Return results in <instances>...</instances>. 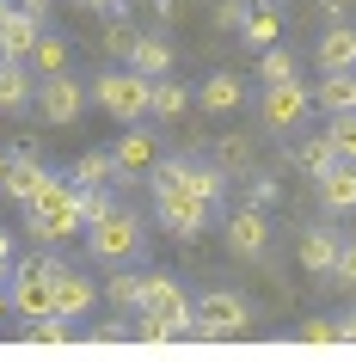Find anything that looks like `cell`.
I'll return each mask as SVG.
<instances>
[{"label":"cell","mask_w":356,"mask_h":362,"mask_svg":"<svg viewBox=\"0 0 356 362\" xmlns=\"http://www.w3.org/2000/svg\"><path fill=\"white\" fill-rule=\"evenodd\" d=\"M190 166L197 160H154V209H160V228L172 240H197L209 233V203L190 191Z\"/></svg>","instance_id":"1"},{"label":"cell","mask_w":356,"mask_h":362,"mask_svg":"<svg viewBox=\"0 0 356 362\" xmlns=\"http://www.w3.org/2000/svg\"><path fill=\"white\" fill-rule=\"evenodd\" d=\"M80 228H86V215H80V185L50 172V185L25 203V233H31L38 246H62V240H74Z\"/></svg>","instance_id":"2"},{"label":"cell","mask_w":356,"mask_h":362,"mask_svg":"<svg viewBox=\"0 0 356 362\" xmlns=\"http://www.w3.org/2000/svg\"><path fill=\"white\" fill-rule=\"evenodd\" d=\"M142 246H148V233H142V215L123 209V203H111L105 215H93V221H86V252H93L98 264H130Z\"/></svg>","instance_id":"3"},{"label":"cell","mask_w":356,"mask_h":362,"mask_svg":"<svg viewBox=\"0 0 356 362\" xmlns=\"http://www.w3.org/2000/svg\"><path fill=\"white\" fill-rule=\"evenodd\" d=\"M93 98H98V111L117 117V123H148L154 80H142L135 68H111V74H98V80H93Z\"/></svg>","instance_id":"4"},{"label":"cell","mask_w":356,"mask_h":362,"mask_svg":"<svg viewBox=\"0 0 356 362\" xmlns=\"http://www.w3.org/2000/svg\"><path fill=\"white\" fill-rule=\"evenodd\" d=\"M190 313H197V332H190V338H203V344L240 338L246 325H252V307H246V295H234V288H209L203 301H190Z\"/></svg>","instance_id":"5"},{"label":"cell","mask_w":356,"mask_h":362,"mask_svg":"<svg viewBox=\"0 0 356 362\" xmlns=\"http://www.w3.org/2000/svg\"><path fill=\"white\" fill-rule=\"evenodd\" d=\"M135 313H148V320H160L172 332V338H190L197 332V313H190V295L172 276H142V307Z\"/></svg>","instance_id":"6"},{"label":"cell","mask_w":356,"mask_h":362,"mask_svg":"<svg viewBox=\"0 0 356 362\" xmlns=\"http://www.w3.org/2000/svg\"><path fill=\"white\" fill-rule=\"evenodd\" d=\"M307 111H314V93H307L301 80H277V86H264V98H258V123L270 135H301Z\"/></svg>","instance_id":"7"},{"label":"cell","mask_w":356,"mask_h":362,"mask_svg":"<svg viewBox=\"0 0 356 362\" xmlns=\"http://www.w3.org/2000/svg\"><path fill=\"white\" fill-rule=\"evenodd\" d=\"M86 86H80L74 74H68V68H62V74H43L38 80V98H31V105H38V117L43 123H56V129H68V123H80V111H86Z\"/></svg>","instance_id":"8"},{"label":"cell","mask_w":356,"mask_h":362,"mask_svg":"<svg viewBox=\"0 0 356 362\" xmlns=\"http://www.w3.org/2000/svg\"><path fill=\"white\" fill-rule=\"evenodd\" d=\"M6 301H13V313H19L25 325H31V320H50V313H56V276H43V270H31V264H13Z\"/></svg>","instance_id":"9"},{"label":"cell","mask_w":356,"mask_h":362,"mask_svg":"<svg viewBox=\"0 0 356 362\" xmlns=\"http://www.w3.org/2000/svg\"><path fill=\"white\" fill-rule=\"evenodd\" d=\"M111 160H117V178H148L154 160H160V148H154V135L142 129V123H123V135H117Z\"/></svg>","instance_id":"10"},{"label":"cell","mask_w":356,"mask_h":362,"mask_svg":"<svg viewBox=\"0 0 356 362\" xmlns=\"http://www.w3.org/2000/svg\"><path fill=\"white\" fill-rule=\"evenodd\" d=\"M227 252L234 258H264L270 252V221H264V209H234L227 215Z\"/></svg>","instance_id":"11"},{"label":"cell","mask_w":356,"mask_h":362,"mask_svg":"<svg viewBox=\"0 0 356 362\" xmlns=\"http://www.w3.org/2000/svg\"><path fill=\"white\" fill-rule=\"evenodd\" d=\"M43 37V19L25 6H0V62H25L31 43Z\"/></svg>","instance_id":"12"},{"label":"cell","mask_w":356,"mask_h":362,"mask_svg":"<svg viewBox=\"0 0 356 362\" xmlns=\"http://www.w3.org/2000/svg\"><path fill=\"white\" fill-rule=\"evenodd\" d=\"M43 185H50V166H43L38 153H25V148H13V160H6V191L0 197H13V203H31V197L43 191Z\"/></svg>","instance_id":"13"},{"label":"cell","mask_w":356,"mask_h":362,"mask_svg":"<svg viewBox=\"0 0 356 362\" xmlns=\"http://www.w3.org/2000/svg\"><path fill=\"white\" fill-rule=\"evenodd\" d=\"M319 74H350L356 68V25L344 19V25H326V31H319Z\"/></svg>","instance_id":"14"},{"label":"cell","mask_w":356,"mask_h":362,"mask_svg":"<svg viewBox=\"0 0 356 362\" xmlns=\"http://www.w3.org/2000/svg\"><path fill=\"white\" fill-rule=\"evenodd\" d=\"M314 185H319V203H326L332 215H350L356 209V160H332Z\"/></svg>","instance_id":"15"},{"label":"cell","mask_w":356,"mask_h":362,"mask_svg":"<svg viewBox=\"0 0 356 362\" xmlns=\"http://www.w3.org/2000/svg\"><path fill=\"white\" fill-rule=\"evenodd\" d=\"M93 307H98V283L80 276V270H62L56 276V313L62 320H86Z\"/></svg>","instance_id":"16"},{"label":"cell","mask_w":356,"mask_h":362,"mask_svg":"<svg viewBox=\"0 0 356 362\" xmlns=\"http://www.w3.org/2000/svg\"><path fill=\"white\" fill-rule=\"evenodd\" d=\"M338 246H344V233H332V228H301L295 258H301V270H307V276H326V270H332V258H338Z\"/></svg>","instance_id":"17"},{"label":"cell","mask_w":356,"mask_h":362,"mask_svg":"<svg viewBox=\"0 0 356 362\" xmlns=\"http://www.w3.org/2000/svg\"><path fill=\"white\" fill-rule=\"evenodd\" d=\"M240 98H246V80L240 74H209L203 86H197V111H209V117H227V111H240Z\"/></svg>","instance_id":"18"},{"label":"cell","mask_w":356,"mask_h":362,"mask_svg":"<svg viewBox=\"0 0 356 362\" xmlns=\"http://www.w3.org/2000/svg\"><path fill=\"white\" fill-rule=\"evenodd\" d=\"M31 98H38L31 62H0V111H25Z\"/></svg>","instance_id":"19"},{"label":"cell","mask_w":356,"mask_h":362,"mask_svg":"<svg viewBox=\"0 0 356 362\" xmlns=\"http://www.w3.org/2000/svg\"><path fill=\"white\" fill-rule=\"evenodd\" d=\"M130 68L142 80H160L172 68V43L160 37V31H142V37H135V49H130Z\"/></svg>","instance_id":"20"},{"label":"cell","mask_w":356,"mask_h":362,"mask_svg":"<svg viewBox=\"0 0 356 362\" xmlns=\"http://www.w3.org/2000/svg\"><path fill=\"white\" fill-rule=\"evenodd\" d=\"M215 166L227 178H246V172L258 166V148H252V135H215Z\"/></svg>","instance_id":"21"},{"label":"cell","mask_w":356,"mask_h":362,"mask_svg":"<svg viewBox=\"0 0 356 362\" xmlns=\"http://www.w3.org/2000/svg\"><path fill=\"white\" fill-rule=\"evenodd\" d=\"M314 105L326 117L332 111H356V68L350 74H326V86H314Z\"/></svg>","instance_id":"22"},{"label":"cell","mask_w":356,"mask_h":362,"mask_svg":"<svg viewBox=\"0 0 356 362\" xmlns=\"http://www.w3.org/2000/svg\"><path fill=\"white\" fill-rule=\"evenodd\" d=\"M68 178H74L80 191H98V185H117V160H111V153H80L74 166H68Z\"/></svg>","instance_id":"23"},{"label":"cell","mask_w":356,"mask_h":362,"mask_svg":"<svg viewBox=\"0 0 356 362\" xmlns=\"http://www.w3.org/2000/svg\"><path fill=\"white\" fill-rule=\"evenodd\" d=\"M289 160H295V166H301V172H307V178H319V172L332 166L338 153H332V141H326V135H301L295 148H289Z\"/></svg>","instance_id":"24"},{"label":"cell","mask_w":356,"mask_h":362,"mask_svg":"<svg viewBox=\"0 0 356 362\" xmlns=\"http://www.w3.org/2000/svg\"><path fill=\"white\" fill-rule=\"evenodd\" d=\"M25 62H31V74H62V68H68V43H62L56 37V31H43V37L38 43H31V56H25Z\"/></svg>","instance_id":"25"},{"label":"cell","mask_w":356,"mask_h":362,"mask_svg":"<svg viewBox=\"0 0 356 362\" xmlns=\"http://www.w3.org/2000/svg\"><path fill=\"white\" fill-rule=\"evenodd\" d=\"M190 111V93L178 86V80H154V105H148V117H160V123H172V117H185Z\"/></svg>","instance_id":"26"},{"label":"cell","mask_w":356,"mask_h":362,"mask_svg":"<svg viewBox=\"0 0 356 362\" xmlns=\"http://www.w3.org/2000/svg\"><path fill=\"white\" fill-rule=\"evenodd\" d=\"M105 301H111L117 313H135V307H142V276H135V270H111V276H105Z\"/></svg>","instance_id":"27"},{"label":"cell","mask_w":356,"mask_h":362,"mask_svg":"<svg viewBox=\"0 0 356 362\" xmlns=\"http://www.w3.org/2000/svg\"><path fill=\"white\" fill-rule=\"evenodd\" d=\"M19 338H25V344H74L80 332H74V320H62V313H50V320H31V325L19 332Z\"/></svg>","instance_id":"28"},{"label":"cell","mask_w":356,"mask_h":362,"mask_svg":"<svg viewBox=\"0 0 356 362\" xmlns=\"http://www.w3.org/2000/svg\"><path fill=\"white\" fill-rule=\"evenodd\" d=\"M240 31H246L240 43H252V49L264 56V49L277 43V31H282V25H277V13H270V6H258V13H246V25H240Z\"/></svg>","instance_id":"29"},{"label":"cell","mask_w":356,"mask_h":362,"mask_svg":"<svg viewBox=\"0 0 356 362\" xmlns=\"http://www.w3.org/2000/svg\"><path fill=\"white\" fill-rule=\"evenodd\" d=\"M326 141H332L338 160H356V111H332V123H326Z\"/></svg>","instance_id":"30"},{"label":"cell","mask_w":356,"mask_h":362,"mask_svg":"<svg viewBox=\"0 0 356 362\" xmlns=\"http://www.w3.org/2000/svg\"><path fill=\"white\" fill-rule=\"evenodd\" d=\"M135 37H142V31H135L130 19H123V13H111V25H105V56H117V62H130V49H135Z\"/></svg>","instance_id":"31"},{"label":"cell","mask_w":356,"mask_h":362,"mask_svg":"<svg viewBox=\"0 0 356 362\" xmlns=\"http://www.w3.org/2000/svg\"><path fill=\"white\" fill-rule=\"evenodd\" d=\"M258 80H264V86H277V80H295V56L270 43V49L258 56Z\"/></svg>","instance_id":"32"},{"label":"cell","mask_w":356,"mask_h":362,"mask_svg":"<svg viewBox=\"0 0 356 362\" xmlns=\"http://www.w3.org/2000/svg\"><path fill=\"white\" fill-rule=\"evenodd\" d=\"M326 283H332V288H350V295H356V240H344V246H338L332 270H326Z\"/></svg>","instance_id":"33"},{"label":"cell","mask_w":356,"mask_h":362,"mask_svg":"<svg viewBox=\"0 0 356 362\" xmlns=\"http://www.w3.org/2000/svg\"><path fill=\"white\" fill-rule=\"evenodd\" d=\"M277 178H270V172H252V185H246V203H252V209H270V203H277Z\"/></svg>","instance_id":"34"},{"label":"cell","mask_w":356,"mask_h":362,"mask_svg":"<svg viewBox=\"0 0 356 362\" xmlns=\"http://www.w3.org/2000/svg\"><path fill=\"white\" fill-rule=\"evenodd\" d=\"M295 338L301 344H338V320H301Z\"/></svg>","instance_id":"35"},{"label":"cell","mask_w":356,"mask_h":362,"mask_svg":"<svg viewBox=\"0 0 356 362\" xmlns=\"http://www.w3.org/2000/svg\"><path fill=\"white\" fill-rule=\"evenodd\" d=\"M215 25H222V31H240L246 25V0H222V6H215Z\"/></svg>","instance_id":"36"},{"label":"cell","mask_w":356,"mask_h":362,"mask_svg":"<svg viewBox=\"0 0 356 362\" xmlns=\"http://www.w3.org/2000/svg\"><path fill=\"white\" fill-rule=\"evenodd\" d=\"M135 338H142V344H172V332H166L160 320H148V313H142V320H135Z\"/></svg>","instance_id":"37"},{"label":"cell","mask_w":356,"mask_h":362,"mask_svg":"<svg viewBox=\"0 0 356 362\" xmlns=\"http://www.w3.org/2000/svg\"><path fill=\"white\" fill-rule=\"evenodd\" d=\"M86 338H93V344H117V338H135V332H130L123 320H105L98 332H86Z\"/></svg>","instance_id":"38"},{"label":"cell","mask_w":356,"mask_h":362,"mask_svg":"<svg viewBox=\"0 0 356 362\" xmlns=\"http://www.w3.org/2000/svg\"><path fill=\"white\" fill-rule=\"evenodd\" d=\"M319 13H326V25H344V13H350V0H319Z\"/></svg>","instance_id":"39"},{"label":"cell","mask_w":356,"mask_h":362,"mask_svg":"<svg viewBox=\"0 0 356 362\" xmlns=\"http://www.w3.org/2000/svg\"><path fill=\"white\" fill-rule=\"evenodd\" d=\"M338 344H356V307H350V313H338Z\"/></svg>","instance_id":"40"},{"label":"cell","mask_w":356,"mask_h":362,"mask_svg":"<svg viewBox=\"0 0 356 362\" xmlns=\"http://www.w3.org/2000/svg\"><path fill=\"white\" fill-rule=\"evenodd\" d=\"M80 6H86V13H105V19H111V13H123L130 0H80Z\"/></svg>","instance_id":"41"},{"label":"cell","mask_w":356,"mask_h":362,"mask_svg":"<svg viewBox=\"0 0 356 362\" xmlns=\"http://www.w3.org/2000/svg\"><path fill=\"white\" fill-rule=\"evenodd\" d=\"M13 270V233H0V276Z\"/></svg>","instance_id":"42"},{"label":"cell","mask_w":356,"mask_h":362,"mask_svg":"<svg viewBox=\"0 0 356 362\" xmlns=\"http://www.w3.org/2000/svg\"><path fill=\"white\" fill-rule=\"evenodd\" d=\"M154 13H160V25H166V19H178V0H154Z\"/></svg>","instance_id":"43"},{"label":"cell","mask_w":356,"mask_h":362,"mask_svg":"<svg viewBox=\"0 0 356 362\" xmlns=\"http://www.w3.org/2000/svg\"><path fill=\"white\" fill-rule=\"evenodd\" d=\"M19 6H25V13H38V19H43V6H50V0H19Z\"/></svg>","instance_id":"44"},{"label":"cell","mask_w":356,"mask_h":362,"mask_svg":"<svg viewBox=\"0 0 356 362\" xmlns=\"http://www.w3.org/2000/svg\"><path fill=\"white\" fill-rule=\"evenodd\" d=\"M0 313H13V301H6V276H0Z\"/></svg>","instance_id":"45"},{"label":"cell","mask_w":356,"mask_h":362,"mask_svg":"<svg viewBox=\"0 0 356 362\" xmlns=\"http://www.w3.org/2000/svg\"><path fill=\"white\" fill-rule=\"evenodd\" d=\"M6 160H13V153H0V191H6Z\"/></svg>","instance_id":"46"},{"label":"cell","mask_w":356,"mask_h":362,"mask_svg":"<svg viewBox=\"0 0 356 362\" xmlns=\"http://www.w3.org/2000/svg\"><path fill=\"white\" fill-rule=\"evenodd\" d=\"M350 6H356V0H350Z\"/></svg>","instance_id":"47"}]
</instances>
